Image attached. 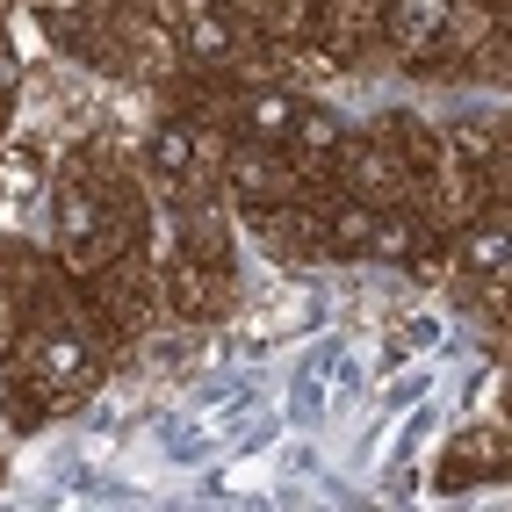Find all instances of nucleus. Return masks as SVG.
Instances as JSON below:
<instances>
[{"label": "nucleus", "instance_id": "dca6fc26", "mask_svg": "<svg viewBox=\"0 0 512 512\" xmlns=\"http://www.w3.org/2000/svg\"><path fill=\"white\" fill-rule=\"evenodd\" d=\"M375 138H383L404 166H412V174L426 181V174H440V166H448V145H440V130L433 123H419V116H404V109H390V116H375L368 123Z\"/></svg>", "mask_w": 512, "mask_h": 512}, {"label": "nucleus", "instance_id": "7ed1b4c3", "mask_svg": "<svg viewBox=\"0 0 512 512\" xmlns=\"http://www.w3.org/2000/svg\"><path fill=\"white\" fill-rule=\"evenodd\" d=\"M80 296H87V318L101 325V339H109V347H138V339H145V325L166 311L152 246L138 238V246H130V253H116L109 267H94V275L80 282Z\"/></svg>", "mask_w": 512, "mask_h": 512}, {"label": "nucleus", "instance_id": "ddd939ff", "mask_svg": "<svg viewBox=\"0 0 512 512\" xmlns=\"http://www.w3.org/2000/svg\"><path fill=\"white\" fill-rule=\"evenodd\" d=\"M159 94H166V116H188V123H210V130H224L238 80H224V73H202V65H188V58H181L174 73L159 80Z\"/></svg>", "mask_w": 512, "mask_h": 512}, {"label": "nucleus", "instance_id": "f257e3e1", "mask_svg": "<svg viewBox=\"0 0 512 512\" xmlns=\"http://www.w3.org/2000/svg\"><path fill=\"white\" fill-rule=\"evenodd\" d=\"M145 231H152L145 188H138V174H123V159H116L109 138L80 145L58 166V181H51V260L73 282H87L94 267H109L116 253H130Z\"/></svg>", "mask_w": 512, "mask_h": 512}, {"label": "nucleus", "instance_id": "1a4fd4ad", "mask_svg": "<svg viewBox=\"0 0 512 512\" xmlns=\"http://www.w3.org/2000/svg\"><path fill=\"white\" fill-rule=\"evenodd\" d=\"M246 231H260V246L275 253L282 267H318V260H332L311 195H296V202H253V210H246Z\"/></svg>", "mask_w": 512, "mask_h": 512}, {"label": "nucleus", "instance_id": "6e6552de", "mask_svg": "<svg viewBox=\"0 0 512 512\" xmlns=\"http://www.w3.org/2000/svg\"><path fill=\"white\" fill-rule=\"evenodd\" d=\"M224 188L238 195V210H253V202H296L303 195V174L289 145H253V138H224Z\"/></svg>", "mask_w": 512, "mask_h": 512}, {"label": "nucleus", "instance_id": "39448f33", "mask_svg": "<svg viewBox=\"0 0 512 512\" xmlns=\"http://www.w3.org/2000/svg\"><path fill=\"white\" fill-rule=\"evenodd\" d=\"M325 188L368 202V210H419V174L375 138V130H347V138H339V152L325 166Z\"/></svg>", "mask_w": 512, "mask_h": 512}, {"label": "nucleus", "instance_id": "0eeeda50", "mask_svg": "<svg viewBox=\"0 0 512 512\" xmlns=\"http://www.w3.org/2000/svg\"><path fill=\"white\" fill-rule=\"evenodd\" d=\"M303 51L347 65V73H354V65H375V58H383V0H311Z\"/></svg>", "mask_w": 512, "mask_h": 512}, {"label": "nucleus", "instance_id": "2eb2a0df", "mask_svg": "<svg viewBox=\"0 0 512 512\" xmlns=\"http://www.w3.org/2000/svg\"><path fill=\"white\" fill-rule=\"evenodd\" d=\"M166 246L188 253V260H210V267H238V260H231V217L217 210V195L174 210V238H166Z\"/></svg>", "mask_w": 512, "mask_h": 512}, {"label": "nucleus", "instance_id": "9d476101", "mask_svg": "<svg viewBox=\"0 0 512 512\" xmlns=\"http://www.w3.org/2000/svg\"><path fill=\"white\" fill-rule=\"evenodd\" d=\"M505 462H512V440H505V426H462L448 448H440V469H433V491L440 498H462V491H476V484H505Z\"/></svg>", "mask_w": 512, "mask_h": 512}, {"label": "nucleus", "instance_id": "f03ea898", "mask_svg": "<svg viewBox=\"0 0 512 512\" xmlns=\"http://www.w3.org/2000/svg\"><path fill=\"white\" fill-rule=\"evenodd\" d=\"M181 58L202 65V73L238 80V87L282 73V44L267 37L260 22H246L238 0H195V8L181 15Z\"/></svg>", "mask_w": 512, "mask_h": 512}, {"label": "nucleus", "instance_id": "aec40b11", "mask_svg": "<svg viewBox=\"0 0 512 512\" xmlns=\"http://www.w3.org/2000/svg\"><path fill=\"white\" fill-rule=\"evenodd\" d=\"M0 476H8V462H0Z\"/></svg>", "mask_w": 512, "mask_h": 512}, {"label": "nucleus", "instance_id": "f8f14e48", "mask_svg": "<svg viewBox=\"0 0 512 512\" xmlns=\"http://www.w3.org/2000/svg\"><path fill=\"white\" fill-rule=\"evenodd\" d=\"M448 253H455L448 275H462V282H476V289H498V296H505V267H512L505 202H491V210H476L469 224H455V231H448Z\"/></svg>", "mask_w": 512, "mask_h": 512}, {"label": "nucleus", "instance_id": "6ab92c4d", "mask_svg": "<svg viewBox=\"0 0 512 512\" xmlns=\"http://www.w3.org/2000/svg\"><path fill=\"white\" fill-rule=\"evenodd\" d=\"M476 8H484V15H505V0H476Z\"/></svg>", "mask_w": 512, "mask_h": 512}, {"label": "nucleus", "instance_id": "4468645a", "mask_svg": "<svg viewBox=\"0 0 512 512\" xmlns=\"http://www.w3.org/2000/svg\"><path fill=\"white\" fill-rule=\"evenodd\" d=\"M440 22H448V0H383V58H426Z\"/></svg>", "mask_w": 512, "mask_h": 512}, {"label": "nucleus", "instance_id": "a211bd4d", "mask_svg": "<svg viewBox=\"0 0 512 512\" xmlns=\"http://www.w3.org/2000/svg\"><path fill=\"white\" fill-rule=\"evenodd\" d=\"M15 325H22V303H15L8 275H0V368H8V354H15Z\"/></svg>", "mask_w": 512, "mask_h": 512}, {"label": "nucleus", "instance_id": "f3484780", "mask_svg": "<svg viewBox=\"0 0 512 512\" xmlns=\"http://www.w3.org/2000/svg\"><path fill=\"white\" fill-rule=\"evenodd\" d=\"M246 22H260L275 44H303V22H311V0H238Z\"/></svg>", "mask_w": 512, "mask_h": 512}, {"label": "nucleus", "instance_id": "423d86ee", "mask_svg": "<svg viewBox=\"0 0 512 512\" xmlns=\"http://www.w3.org/2000/svg\"><path fill=\"white\" fill-rule=\"evenodd\" d=\"M145 246L159 260V296H166V311L188 318V325H217L238 311V267H210V260H188L174 253L159 231H145Z\"/></svg>", "mask_w": 512, "mask_h": 512}, {"label": "nucleus", "instance_id": "20e7f679", "mask_svg": "<svg viewBox=\"0 0 512 512\" xmlns=\"http://www.w3.org/2000/svg\"><path fill=\"white\" fill-rule=\"evenodd\" d=\"M224 130L210 123H188V116H159L145 130V174L166 188V202L174 210H188V202H210L224 188Z\"/></svg>", "mask_w": 512, "mask_h": 512}, {"label": "nucleus", "instance_id": "9b49d317", "mask_svg": "<svg viewBox=\"0 0 512 512\" xmlns=\"http://www.w3.org/2000/svg\"><path fill=\"white\" fill-rule=\"evenodd\" d=\"M296 116H303V94L289 80H253L231 94V116H224V138H253V145H289L296 138Z\"/></svg>", "mask_w": 512, "mask_h": 512}]
</instances>
